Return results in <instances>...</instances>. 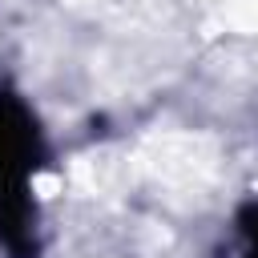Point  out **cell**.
Masks as SVG:
<instances>
[{
	"instance_id": "6da1fadb",
	"label": "cell",
	"mask_w": 258,
	"mask_h": 258,
	"mask_svg": "<svg viewBox=\"0 0 258 258\" xmlns=\"http://www.w3.org/2000/svg\"><path fill=\"white\" fill-rule=\"evenodd\" d=\"M44 161V137L28 105L0 85V246L12 258H36L32 173Z\"/></svg>"
},
{
	"instance_id": "7a4b0ae2",
	"label": "cell",
	"mask_w": 258,
	"mask_h": 258,
	"mask_svg": "<svg viewBox=\"0 0 258 258\" xmlns=\"http://www.w3.org/2000/svg\"><path fill=\"white\" fill-rule=\"evenodd\" d=\"M238 226H242V234H246V242H250V250H246V258H258V202L242 210V218H238Z\"/></svg>"
}]
</instances>
